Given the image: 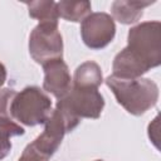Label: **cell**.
<instances>
[{"label": "cell", "instance_id": "cell-1", "mask_svg": "<svg viewBox=\"0 0 161 161\" xmlns=\"http://www.w3.org/2000/svg\"><path fill=\"white\" fill-rule=\"evenodd\" d=\"M106 84L114 94L118 104L133 116L146 113L158 101V87L148 78L122 79L109 75L106 78Z\"/></svg>", "mask_w": 161, "mask_h": 161}, {"label": "cell", "instance_id": "cell-2", "mask_svg": "<svg viewBox=\"0 0 161 161\" xmlns=\"http://www.w3.org/2000/svg\"><path fill=\"white\" fill-rule=\"evenodd\" d=\"M52 113V101L49 96L36 86L25 87L16 92L10 104V116L19 125L36 126L44 125Z\"/></svg>", "mask_w": 161, "mask_h": 161}, {"label": "cell", "instance_id": "cell-3", "mask_svg": "<svg viewBox=\"0 0 161 161\" xmlns=\"http://www.w3.org/2000/svg\"><path fill=\"white\" fill-rule=\"evenodd\" d=\"M126 49L148 69L161 64V23L143 21L128 30Z\"/></svg>", "mask_w": 161, "mask_h": 161}, {"label": "cell", "instance_id": "cell-4", "mask_svg": "<svg viewBox=\"0 0 161 161\" xmlns=\"http://www.w3.org/2000/svg\"><path fill=\"white\" fill-rule=\"evenodd\" d=\"M80 119L72 117L58 103L52 111L49 118L44 123V131L31 142V146L45 157H50L55 153L60 146L65 133L73 131Z\"/></svg>", "mask_w": 161, "mask_h": 161}, {"label": "cell", "instance_id": "cell-5", "mask_svg": "<svg viewBox=\"0 0 161 161\" xmlns=\"http://www.w3.org/2000/svg\"><path fill=\"white\" fill-rule=\"evenodd\" d=\"M29 53L42 67L48 62L63 59V39L58 23H39L29 36Z\"/></svg>", "mask_w": 161, "mask_h": 161}, {"label": "cell", "instance_id": "cell-6", "mask_svg": "<svg viewBox=\"0 0 161 161\" xmlns=\"http://www.w3.org/2000/svg\"><path fill=\"white\" fill-rule=\"evenodd\" d=\"M57 103L77 119H97L103 111L104 98L98 88H80L72 86L69 93L62 99H58Z\"/></svg>", "mask_w": 161, "mask_h": 161}, {"label": "cell", "instance_id": "cell-7", "mask_svg": "<svg viewBox=\"0 0 161 161\" xmlns=\"http://www.w3.org/2000/svg\"><path fill=\"white\" fill-rule=\"evenodd\" d=\"M116 35V24L107 13H91L82 20L80 36L83 43L94 50L107 47Z\"/></svg>", "mask_w": 161, "mask_h": 161}, {"label": "cell", "instance_id": "cell-8", "mask_svg": "<svg viewBox=\"0 0 161 161\" xmlns=\"http://www.w3.org/2000/svg\"><path fill=\"white\" fill-rule=\"evenodd\" d=\"M43 89L53 94L57 99L65 97L72 88V77L68 65L63 59H55L43 65Z\"/></svg>", "mask_w": 161, "mask_h": 161}, {"label": "cell", "instance_id": "cell-9", "mask_svg": "<svg viewBox=\"0 0 161 161\" xmlns=\"http://www.w3.org/2000/svg\"><path fill=\"white\" fill-rule=\"evenodd\" d=\"M155 1H126L117 0L112 4L111 11L113 18L121 24H135L143 15V9Z\"/></svg>", "mask_w": 161, "mask_h": 161}, {"label": "cell", "instance_id": "cell-10", "mask_svg": "<svg viewBox=\"0 0 161 161\" xmlns=\"http://www.w3.org/2000/svg\"><path fill=\"white\" fill-rule=\"evenodd\" d=\"M72 80H73L72 83L73 87L98 88L103 82L101 67L93 60H87L75 69Z\"/></svg>", "mask_w": 161, "mask_h": 161}, {"label": "cell", "instance_id": "cell-11", "mask_svg": "<svg viewBox=\"0 0 161 161\" xmlns=\"http://www.w3.org/2000/svg\"><path fill=\"white\" fill-rule=\"evenodd\" d=\"M16 92L13 88L0 89V125L11 130L15 136H21L24 135L25 130L18 122H15L10 116V104Z\"/></svg>", "mask_w": 161, "mask_h": 161}, {"label": "cell", "instance_id": "cell-12", "mask_svg": "<svg viewBox=\"0 0 161 161\" xmlns=\"http://www.w3.org/2000/svg\"><path fill=\"white\" fill-rule=\"evenodd\" d=\"M30 18L39 20V23H58V6L53 0H40L25 3Z\"/></svg>", "mask_w": 161, "mask_h": 161}, {"label": "cell", "instance_id": "cell-13", "mask_svg": "<svg viewBox=\"0 0 161 161\" xmlns=\"http://www.w3.org/2000/svg\"><path fill=\"white\" fill-rule=\"evenodd\" d=\"M58 14L68 21H82L91 14L92 5L89 1H59L57 3Z\"/></svg>", "mask_w": 161, "mask_h": 161}, {"label": "cell", "instance_id": "cell-14", "mask_svg": "<svg viewBox=\"0 0 161 161\" xmlns=\"http://www.w3.org/2000/svg\"><path fill=\"white\" fill-rule=\"evenodd\" d=\"M13 136H15V135L13 133L11 130H9L8 127L0 125V160L5 158L9 155L10 150H11L10 138Z\"/></svg>", "mask_w": 161, "mask_h": 161}, {"label": "cell", "instance_id": "cell-15", "mask_svg": "<svg viewBox=\"0 0 161 161\" xmlns=\"http://www.w3.org/2000/svg\"><path fill=\"white\" fill-rule=\"evenodd\" d=\"M48 160H49L48 157L42 155L39 151H36L31 146V143H29L24 148V151H23V153H21V156L18 161H48Z\"/></svg>", "mask_w": 161, "mask_h": 161}, {"label": "cell", "instance_id": "cell-16", "mask_svg": "<svg viewBox=\"0 0 161 161\" xmlns=\"http://www.w3.org/2000/svg\"><path fill=\"white\" fill-rule=\"evenodd\" d=\"M5 80H6V68H5V65L0 62V87L5 83Z\"/></svg>", "mask_w": 161, "mask_h": 161}, {"label": "cell", "instance_id": "cell-17", "mask_svg": "<svg viewBox=\"0 0 161 161\" xmlns=\"http://www.w3.org/2000/svg\"><path fill=\"white\" fill-rule=\"evenodd\" d=\"M94 161H103V160H94Z\"/></svg>", "mask_w": 161, "mask_h": 161}]
</instances>
